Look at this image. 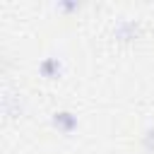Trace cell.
I'll return each mask as SVG.
<instances>
[{
  "label": "cell",
  "instance_id": "6da1fadb",
  "mask_svg": "<svg viewBox=\"0 0 154 154\" xmlns=\"http://www.w3.org/2000/svg\"><path fill=\"white\" fill-rule=\"evenodd\" d=\"M53 128L70 135V132L77 130V116L70 113V111H58V113H53Z\"/></svg>",
  "mask_w": 154,
  "mask_h": 154
},
{
  "label": "cell",
  "instance_id": "3957f363",
  "mask_svg": "<svg viewBox=\"0 0 154 154\" xmlns=\"http://www.w3.org/2000/svg\"><path fill=\"white\" fill-rule=\"evenodd\" d=\"M135 29H137V24H135V22H120V24L116 26V36H118V38H123V41L135 38Z\"/></svg>",
  "mask_w": 154,
  "mask_h": 154
},
{
  "label": "cell",
  "instance_id": "7a4b0ae2",
  "mask_svg": "<svg viewBox=\"0 0 154 154\" xmlns=\"http://www.w3.org/2000/svg\"><path fill=\"white\" fill-rule=\"evenodd\" d=\"M60 70H63V65H60L58 58H43V60L38 63V72H41L46 79H55V77H60Z\"/></svg>",
  "mask_w": 154,
  "mask_h": 154
},
{
  "label": "cell",
  "instance_id": "5b68a950",
  "mask_svg": "<svg viewBox=\"0 0 154 154\" xmlns=\"http://www.w3.org/2000/svg\"><path fill=\"white\" fill-rule=\"evenodd\" d=\"M79 5L77 2H58L55 5V10H63V12H72V10H77Z\"/></svg>",
  "mask_w": 154,
  "mask_h": 154
},
{
  "label": "cell",
  "instance_id": "277c9868",
  "mask_svg": "<svg viewBox=\"0 0 154 154\" xmlns=\"http://www.w3.org/2000/svg\"><path fill=\"white\" fill-rule=\"evenodd\" d=\"M142 144H144V149H147L149 154H154V130H147V132H144Z\"/></svg>",
  "mask_w": 154,
  "mask_h": 154
}]
</instances>
